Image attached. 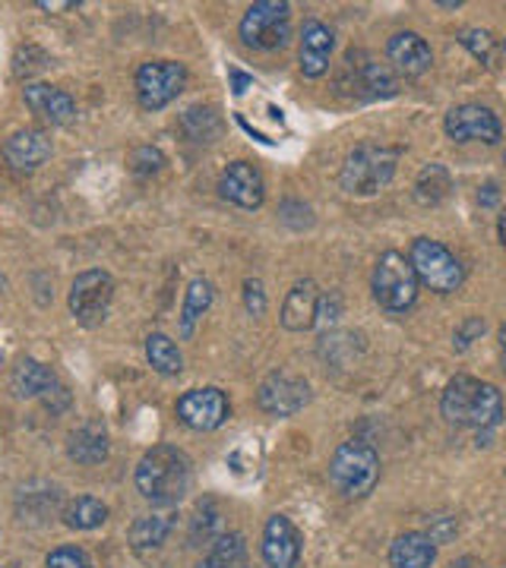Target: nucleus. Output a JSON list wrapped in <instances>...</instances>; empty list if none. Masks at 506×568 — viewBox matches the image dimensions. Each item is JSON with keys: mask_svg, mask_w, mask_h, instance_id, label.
I'll return each mask as SVG.
<instances>
[{"mask_svg": "<svg viewBox=\"0 0 506 568\" xmlns=\"http://www.w3.org/2000/svg\"><path fill=\"white\" fill-rule=\"evenodd\" d=\"M134 484L153 505H175L190 490V458L175 445H156L139 458Z\"/></svg>", "mask_w": 506, "mask_h": 568, "instance_id": "1", "label": "nucleus"}, {"mask_svg": "<svg viewBox=\"0 0 506 568\" xmlns=\"http://www.w3.org/2000/svg\"><path fill=\"white\" fill-rule=\"evenodd\" d=\"M440 411L456 427L494 430L504 420V395L491 383H479L472 376H456L443 388Z\"/></svg>", "mask_w": 506, "mask_h": 568, "instance_id": "2", "label": "nucleus"}, {"mask_svg": "<svg viewBox=\"0 0 506 568\" xmlns=\"http://www.w3.org/2000/svg\"><path fill=\"white\" fill-rule=\"evenodd\" d=\"M396 164H400V149L376 146V143H361L346 158L339 183L351 196H373V193H380L386 183L393 181Z\"/></svg>", "mask_w": 506, "mask_h": 568, "instance_id": "3", "label": "nucleus"}, {"mask_svg": "<svg viewBox=\"0 0 506 568\" xmlns=\"http://www.w3.org/2000/svg\"><path fill=\"white\" fill-rule=\"evenodd\" d=\"M329 480L348 499H364L380 480V455L368 442H342L329 462Z\"/></svg>", "mask_w": 506, "mask_h": 568, "instance_id": "4", "label": "nucleus"}, {"mask_svg": "<svg viewBox=\"0 0 506 568\" xmlns=\"http://www.w3.org/2000/svg\"><path fill=\"white\" fill-rule=\"evenodd\" d=\"M371 287L373 300L390 313H405L418 300V275H415L412 262L396 250L376 259Z\"/></svg>", "mask_w": 506, "mask_h": 568, "instance_id": "5", "label": "nucleus"}, {"mask_svg": "<svg viewBox=\"0 0 506 568\" xmlns=\"http://www.w3.org/2000/svg\"><path fill=\"white\" fill-rule=\"evenodd\" d=\"M412 269H415V275H418V284H427L430 291H437V294H453L462 287L465 282V269H462V262L443 247V243H437V240H430V237H418L415 243H412Z\"/></svg>", "mask_w": 506, "mask_h": 568, "instance_id": "6", "label": "nucleus"}, {"mask_svg": "<svg viewBox=\"0 0 506 568\" xmlns=\"http://www.w3.org/2000/svg\"><path fill=\"white\" fill-rule=\"evenodd\" d=\"M292 7L285 0H260L254 3L244 20H240V38L244 45L250 48H260V52H276L289 42L292 35Z\"/></svg>", "mask_w": 506, "mask_h": 568, "instance_id": "7", "label": "nucleus"}, {"mask_svg": "<svg viewBox=\"0 0 506 568\" xmlns=\"http://www.w3.org/2000/svg\"><path fill=\"white\" fill-rule=\"evenodd\" d=\"M187 82V67L178 60H149L136 70V95L146 111H161L171 104Z\"/></svg>", "mask_w": 506, "mask_h": 568, "instance_id": "8", "label": "nucleus"}, {"mask_svg": "<svg viewBox=\"0 0 506 568\" xmlns=\"http://www.w3.org/2000/svg\"><path fill=\"white\" fill-rule=\"evenodd\" d=\"M111 297H114V279L108 272H102V269L82 272L70 284V313L77 316L80 326L92 329L105 319Z\"/></svg>", "mask_w": 506, "mask_h": 568, "instance_id": "9", "label": "nucleus"}, {"mask_svg": "<svg viewBox=\"0 0 506 568\" xmlns=\"http://www.w3.org/2000/svg\"><path fill=\"white\" fill-rule=\"evenodd\" d=\"M443 127H447V136L453 143H487V146H494L504 136V127H501L497 114L491 107H481V104H459V107H453L447 114Z\"/></svg>", "mask_w": 506, "mask_h": 568, "instance_id": "10", "label": "nucleus"}, {"mask_svg": "<svg viewBox=\"0 0 506 568\" xmlns=\"http://www.w3.org/2000/svg\"><path fill=\"white\" fill-rule=\"evenodd\" d=\"M228 398L225 391L218 388H190L178 398V417L181 423L196 430V433H210V430H218L225 420H228Z\"/></svg>", "mask_w": 506, "mask_h": 568, "instance_id": "11", "label": "nucleus"}, {"mask_svg": "<svg viewBox=\"0 0 506 568\" xmlns=\"http://www.w3.org/2000/svg\"><path fill=\"white\" fill-rule=\"evenodd\" d=\"M311 401V386L292 373H272L257 391V405L272 417H292Z\"/></svg>", "mask_w": 506, "mask_h": 568, "instance_id": "12", "label": "nucleus"}, {"mask_svg": "<svg viewBox=\"0 0 506 568\" xmlns=\"http://www.w3.org/2000/svg\"><path fill=\"white\" fill-rule=\"evenodd\" d=\"M218 190L228 203L240 208H260L267 200V183L263 174L250 161H232L218 181Z\"/></svg>", "mask_w": 506, "mask_h": 568, "instance_id": "13", "label": "nucleus"}, {"mask_svg": "<svg viewBox=\"0 0 506 568\" xmlns=\"http://www.w3.org/2000/svg\"><path fill=\"white\" fill-rule=\"evenodd\" d=\"M301 559V534L285 515H272L263 527V563L269 568H294Z\"/></svg>", "mask_w": 506, "mask_h": 568, "instance_id": "14", "label": "nucleus"}, {"mask_svg": "<svg viewBox=\"0 0 506 568\" xmlns=\"http://www.w3.org/2000/svg\"><path fill=\"white\" fill-rule=\"evenodd\" d=\"M54 146L45 129H16L7 143H3V158L7 164H13L16 171H35L52 158Z\"/></svg>", "mask_w": 506, "mask_h": 568, "instance_id": "15", "label": "nucleus"}, {"mask_svg": "<svg viewBox=\"0 0 506 568\" xmlns=\"http://www.w3.org/2000/svg\"><path fill=\"white\" fill-rule=\"evenodd\" d=\"M336 48L333 29L321 20H307L301 29V73L311 79L323 77L329 70V54Z\"/></svg>", "mask_w": 506, "mask_h": 568, "instance_id": "16", "label": "nucleus"}, {"mask_svg": "<svg viewBox=\"0 0 506 568\" xmlns=\"http://www.w3.org/2000/svg\"><path fill=\"white\" fill-rule=\"evenodd\" d=\"M23 99H26V104L38 117H45L54 127H64V124H70L77 117V102L64 89H54V86H45V82L26 86Z\"/></svg>", "mask_w": 506, "mask_h": 568, "instance_id": "17", "label": "nucleus"}, {"mask_svg": "<svg viewBox=\"0 0 506 568\" xmlns=\"http://www.w3.org/2000/svg\"><path fill=\"white\" fill-rule=\"evenodd\" d=\"M386 54H390L393 67L405 77H421L434 64V54L418 32H396L386 45Z\"/></svg>", "mask_w": 506, "mask_h": 568, "instance_id": "18", "label": "nucleus"}, {"mask_svg": "<svg viewBox=\"0 0 506 568\" xmlns=\"http://www.w3.org/2000/svg\"><path fill=\"white\" fill-rule=\"evenodd\" d=\"M317 304H321V291L314 279H304L289 291L285 307H282V326L289 332H304L317 322Z\"/></svg>", "mask_w": 506, "mask_h": 568, "instance_id": "19", "label": "nucleus"}, {"mask_svg": "<svg viewBox=\"0 0 506 568\" xmlns=\"http://www.w3.org/2000/svg\"><path fill=\"white\" fill-rule=\"evenodd\" d=\"M437 559V543L421 531H408L390 546V566L393 568H430Z\"/></svg>", "mask_w": 506, "mask_h": 568, "instance_id": "20", "label": "nucleus"}, {"mask_svg": "<svg viewBox=\"0 0 506 568\" xmlns=\"http://www.w3.org/2000/svg\"><path fill=\"white\" fill-rule=\"evenodd\" d=\"M57 386V376L48 363L42 361H20L13 366V376H10V388L16 398H45L52 388Z\"/></svg>", "mask_w": 506, "mask_h": 568, "instance_id": "21", "label": "nucleus"}, {"mask_svg": "<svg viewBox=\"0 0 506 568\" xmlns=\"http://www.w3.org/2000/svg\"><path fill=\"white\" fill-rule=\"evenodd\" d=\"M67 455L77 462V465H102L108 458V433L102 423L89 420L77 427L70 433V442H67Z\"/></svg>", "mask_w": 506, "mask_h": 568, "instance_id": "22", "label": "nucleus"}, {"mask_svg": "<svg viewBox=\"0 0 506 568\" xmlns=\"http://www.w3.org/2000/svg\"><path fill=\"white\" fill-rule=\"evenodd\" d=\"M348 67H355V64L348 60ZM355 89L364 99H393L400 92V82H396L390 67H383L376 60H364V64L355 67Z\"/></svg>", "mask_w": 506, "mask_h": 568, "instance_id": "23", "label": "nucleus"}, {"mask_svg": "<svg viewBox=\"0 0 506 568\" xmlns=\"http://www.w3.org/2000/svg\"><path fill=\"white\" fill-rule=\"evenodd\" d=\"M213 282H206V279H193V282L187 284V294H184V310H181V336L190 338L193 336V329H196V322L203 319V313L213 307Z\"/></svg>", "mask_w": 506, "mask_h": 568, "instance_id": "24", "label": "nucleus"}, {"mask_svg": "<svg viewBox=\"0 0 506 568\" xmlns=\"http://www.w3.org/2000/svg\"><path fill=\"white\" fill-rule=\"evenodd\" d=\"M146 361L149 366L161 373V376H178L181 370H184V354H181V348L171 341L168 336H161V332H153V336L146 338Z\"/></svg>", "mask_w": 506, "mask_h": 568, "instance_id": "25", "label": "nucleus"}, {"mask_svg": "<svg viewBox=\"0 0 506 568\" xmlns=\"http://www.w3.org/2000/svg\"><path fill=\"white\" fill-rule=\"evenodd\" d=\"M171 527H175L171 515L136 518V524L131 527V543H134L136 553H149V549H159L161 543L168 541Z\"/></svg>", "mask_w": 506, "mask_h": 568, "instance_id": "26", "label": "nucleus"}, {"mask_svg": "<svg viewBox=\"0 0 506 568\" xmlns=\"http://www.w3.org/2000/svg\"><path fill=\"white\" fill-rule=\"evenodd\" d=\"M196 568H247V543L240 534H222Z\"/></svg>", "mask_w": 506, "mask_h": 568, "instance_id": "27", "label": "nucleus"}, {"mask_svg": "<svg viewBox=\"0 0 506 568\" xmlns=\"http://www.w3.org/2000/svg\"><path fill=\"white\" fill-rule=\"evenodd\" d=\"M105 521V502H99V499H92V496H80V499H74V502L64 509V524L74 527V531H95V527H102Z\"/></svg>", "mask_w": 506, "mask_h": 568, "instance_id": "28", "label": "nucleus"}, {"mask_svg": "<svg viewBox=\"0 0 506 568\" xmlns=\"http://www.w3.org/2000/svg\"><path fill=\"white\" fill-rule=\"evenodd\" d=\"M447 190H450V174H447V168L427 164L425 171H421V178H418L415 196H418L421 206H437V203L447 196Z\"/></svg>", "mask_w": 506, "mask_h": 568, "instance_id": "29", "label": "nucleus"}, {"mask_svg": "<svg viewBox=\"0 0 506 568\" xmlns=\"http://www.w3.org/2000/svg\"><path fill=\"white\" fill-rule=\"evenodd\" d=\"M215 537H222V515H218L213 499H206V502L196 505V515L190 521V541L213 543Z\"/></svg>", "mask_w": 506, "mask_h": 568, "instance_id": "30", "label": "nucleus"}, {"mask_svg": "<svg viewBox=\"0 0 506 568\" xmlns=\"http://www.w3.org/2000/svg\"><path fill=\"white\" fill-rule=\"evenodd\" d=\"M459 42H462L469 52L475 54L481 64H487V60H491V48H494L491 32H484V29H462V32H459Z\"/></svg>", "mask_w": 506, "mask_h": 568, "instance_id": "31", "label": "nucleus"}, {"mask_svg": "<svg viewBox=\"0 0 506 568\" xmlns=\"http://www.w3.org/2000/svg\"><path fill=\"white\" fill-rule=\"evenodd\" d=\"M48 568H92L89 563V556L82 553L80 546H57L52 549V556H48Z\"/></svg>", "mask_w": 506, "mask_h": 568, "instance_id": "32", "label": "nucleus"}, {"mask_svg": "<svg viewBox=\"0 0 506 568\" xmlns=\"http://www.w3.org/2000/svg\"><path fill=\"white\" fill-rule=\"evenodd\" d=\"M244 307L250 316H263L267 313V294H263V284L257 279H247L244 282Z\"/></svg>", "mask_w": 506, "mask_h": 568, "instance_id": "33", "label": "nucleus"}, {"mask_svg": "<svg viewBox=\"0 0 506 568\" xmlns=\"http://www.w3.org/2000/svg\"><path fill=\"white\" fill-rule=\"evenodd\" d=\"M484 336V319H479V316H472V319H465L459 329H456V351H465L475 338Z\"/></svg>", "mask_w": 506, "mask_h": 568, "instance_id": "34", "label": "nucleus"}, {"mask_svg": "<svg viewBox=\"0 0 506 568\" xmlns=\"http://www.w3.org/2000/svg\"><path fill=\"white\" fill-rule=\"evenodd\" d=\"M339 313H342V297L339 294H329V297H321V304H317V322L314 326H333L336 319H339Z\"/></svg>", "mask_w": 506, "mask_h": 568, "instance_id": "35", "label": "nucleus"}, {"mask_svg": "<svg viewBox=\"0 0 506 568\" xmlns=\"http://www.w3.org/2000/svg\"><path fill=\"white\" fill-rule=\"evenodd\" d=\"M134 168L136 174H149V171H159L161 168V152L159 149H136L134 152Z\"/></svg>", "mask_w": 506, "mask_h": 568, "instance_id": "36", "label": "nucleus"}, {"mask_svg": "<svg viewBox=\"0 0 506 568\" xmlns=\"http://www.w3.org/2000/svg\"><path fill=\"white\" fill-rule=\"evenodd\" d=\"M228 77H232V86H235V95H244V92L254 86V77H247V73H240V70H228Z\"/></svg>", "mask_w": 506, "mask_h": 568, "instance_id": "37", "label": "nucleus"}, {"mask_svg": "<svg viewBox=\"0 0 506 568\" xmlns=\"http://www.w3.org/2000/svg\"><path fill=\"white\" fill-rule=\"evenodd\" d=\"M38 7H42V10H74V7H77V3H74V0H38Z\"/></svg>", "mask_w": 506, "mask_h": 568, "instance_id": "38", "label": "nucleus"}, {"mask_svg": "<svg viewBox=\"0 0 506 568\" xmlns=\"http://www.w3.org/2000/svg\"><path fill=\"white\" fill-rule=\"evenodd\" d=\"M484 190H487V193H484V200H481V203H484V206H491V203L497 200V186H494V183H487Z\"/></svg>", "mask_w": 506, "mask_h": 568, "instance_id": "39", "label": "nucleus"}, {"mask_svg": "<svg viewBox=\"0 0 506 568\" xmlns=\"http://www.w3.org/2000/svg\"><path fill=\"white\" fill-rule=\"evenodd\" d=\"M497 231H501V243L506 247V208L501 212V221H497Z\"/></svg>", "mask_w": 506, "mask_h": 568, "instance_id": "40", "label": "nucleus"}, {"mask_svg": "<svg viewBox=\"0 0 506 568\" xmlns=\"http://www.w3.org/2000/svg\"><path fill=\"white\" fill-rule=\"evenodd\" d=\"M501 354H504V370H506V322L501 326Z\"/></svg>", "mask_w": 506, "mask_h": 568, "instance_id": "41", "label": "nucleus"}, {"mask_svg": "<svg viewBox=\"0 0 506 568\" xmlns=\"http://www.w3.org/2000/svg\"><path fill=\"white\" fill-rule=\"evenodd\" d=\"M453 568H472V559H462V563H459V566H453Z\"/></svg>", "mask_w": 506, "mask_h": 568, "instance_id": "42", "label": "nucleus"}, {"mask_svg": "<svg viewBox=\"0 0 506 568\" xmlns=\"http://www.w3.org/2000/svg\"><path fill=\"white\" fill-rule=\"evenodd\" d=\"M0 568H23V566H16V563H10V566H0Z\"/></svg>", "mask_w": 506, "mask_h": 568, "instance_id": "43", "label": "nucleus"}, {"mask_svg": "<svg viewBox=\"0 0 506 568\" xmlns=\"http://www.w3.org/2000/svg\"><path fill=\"white\" fill-rule=\"evenodd\" d=\"M0 361H3V354H0Z\"/></svg>", "mask_w": 506, "mask_h": 568, "instance_id": "44", "label": "nucleus"}, {"mask_svg": "<svg viewBox=\"0 0 506 568\" xmlns=\"http://www.w3.org/2000/svg\"><path fill=\"white\" fill-rule=\"evenodd\" d=\"M504 48H506V45H504Z\"/></svg>", "mask_w": 506, "mask_h": 568, "instance_id": "45", "label": "nucleus"}]
</instances>
